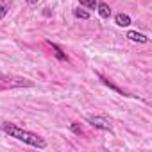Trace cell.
<instances>
[{
	"instance_id": "12",
	"label": "cell",
	"mask_w": 152,
	"mask_h": 152,
	"mask_svg": "<svg viewBox=\"0 0 152 152\" xmlns=\"http://www.w3.org/2000/svg\"><path fill=\"white\" fill-rule=\"evenodd\" d=\"M70 127H72V131H73V132H75V134H79V136H81V134H83V127H81V125H79V124H75V122H73V124H72V125H70Z\"/></svg>"
},
{
	"instance_id": "2",
	"label": "cell",
	"mask_w": 152,
	"mask_h": 152,
	"mask_svg": "<svg viewBox=\"0 0 152 152\" xmlns=\"http://www.w3.org/2000/svg\"><path fill=\"white\" fill-rule=\"evenodd\" d=\"M32 83L25 77L18 75H0V90H13V88H31Z\"/></svg>"
},
{
	"instance_id": "13",
	"label": "cell",
	"mask_w": 152,
	"mask_h": 152,
	"mask_svg": "<svg viewBox=\"0 0 152 152\" xmlns=\"http://www.w3.org/2000/svg\"><path fill=\"white\" fill-rule=\"evenodd\" d=\"M39 0H27V4H31V6H34V4H38Z\"/></svg>"
},
{
	"instance_id": "8",
	"label": "cell",
	"mask_w": 152,
	"mask_h": 152,
	"mask_svg": "<svg viewBox=\"0 0 152 152\" xmlns=\"http://www.w3.org/2000/svg\"><path fill=\"white\" fill-rule=\"evenodd\" d=\"M9 7H11V0H0V20L9 13Z\"/></svg>"
},
{
	"instance_id": "4",
	"label": "cell",
	"mask_w": 152,
	"mask_h": 152,
	"mask_svg": "<svg viewBox=\"0 0 152 152\" xmlns=\"http://www.w3.org/2000/svg\"><path fill=\"white\" fill-rule=\"evenodd\" d=\"M127 38H129L131 41H136V43H148V38H147L145 34L138 32V31H129V32H127Z\"/></svg>"
},
{
	"instance_id": "3",
	"label": "cell",
	"mask_w": 152,
	"mask_h": 152,
	"mask_svg": "<svg viewBox=\"0 0 152 152\" xmlns=\"http://www.w3.org/2000/svg\"><path fill=\"white\" fill-rule=\"evenodd\" d=\"M86 122H88L91 127H95V129L113 132V127H111L109 120H107V118H104V116H88V118H86Z\"/></svg>"
},
{
	"instance_id": "7",
	"label": "cell",
	"mask_w": 152,
	"mask_h": 152,
	"mask_svg": "<svg viewBox=\"0 0 152 152\" xmlns=\"http://www.w3.org/2000/svg\"><path fill=\"white\" fill-rule=\"evenodd\" d=\"M48 45L52 47V50H54V56H56V57H57L59 61H66V63H68V57H66V54H64V52H63V50H61V48H59V47H57L56 43L48 41Z\"/></svg>"
},
{
	"instance_id": "6",
	"label": "cell",
	"mask_w": 152,
	"mask_h": 152,
	"mask_svg": "<svg viewBox=\"0 0 152 152\" xmlns=\"http://www.w3.org/2000/svg\"><path fill=\"white\" fill-rule=\"evenodd\" d=\"M97 11H99V15H100L102 18H109V16H111V7H109L106 2H99V4H97Z\"/></svg>"
},
{
	"instance_id": "11",
	"label": "cell",
	"mask_w": 152,
	"mask_h": 152,
	"mask_svg": "<svg viewBox=\"0 0 152 152\" xmlns=\"http://www.w3.org/2000/svg\"><path fill=\"white\" fill-rule=\"evenodd\" d=\"M79 4L83 6V7H86V9H97V0H79Z\"/></svg>"
},
{
	"instance_id": "9",
	"label": "cell",
	"mask_w": 152,
	"mask_h": 152,
	"mask_svg": "<svg viewBox=\"0 0 152 152\" xmlns=\"http://www.w3.org/2000/svg\"><path fill=\"white\" fill-rule=\"evenodd\" d=\"M99 77H100V81H102V83H104V84H106L107 88H111L113 91H116V93H120V95H127V93H125V91H122V90H120L118 86H115V84H113V83H111L109 79H106V77H102V75H99Z\"/></svg>"
},
{
	"instance_id": "5",
	"label": "cell",
	"mask_w": 152,
	"mask_h": 152,
	"mask_svg": "<svg viewBox=\"0 0 152 152\" xmlns=\"http://www.w3.org/2000/svg\"><path fill=\"white\" fill-rule=\"evenodd\" d=\"M115 22H116V25H118V27H129V25L132 23L131 16H129V15H124V13L116 15V16H115Z\"/></svg>"
},
{
	"instance_id": "10",
	"label": "cell",
	"mask_w": 152,
	"mask_h": 152,
	"mask_svg": "<svg viewBox=\"0 0 152 152\" xmlns=\"http://www.w3.org/2000/svg\"><path fill=\"white\" fill-rule=\"evenodd\" d=\"M73 16H75V18H81V20H88V18H90V13L79 7V9H73Z\"/></svg>"
},
{
	"instance_id": "1",
	"label": "cell",
	"mask_w": 152,
	"mask_h": 152,
	"mask_svg": "<svg viewBox=\"0 0 152 152\" xmlns=\"http://www.w3.org/2000/svg\"><path fill=\"white\" fill-rule=\"evenodd\" d=\"M0 129H2L9 138H15L18 141H23L25 145L36 147V148H47V141L41 136H38V134H34L31 131H25V129H22V127H18L15 124L2 122V124H0Z\"/></svg>"
}]
</instances>
